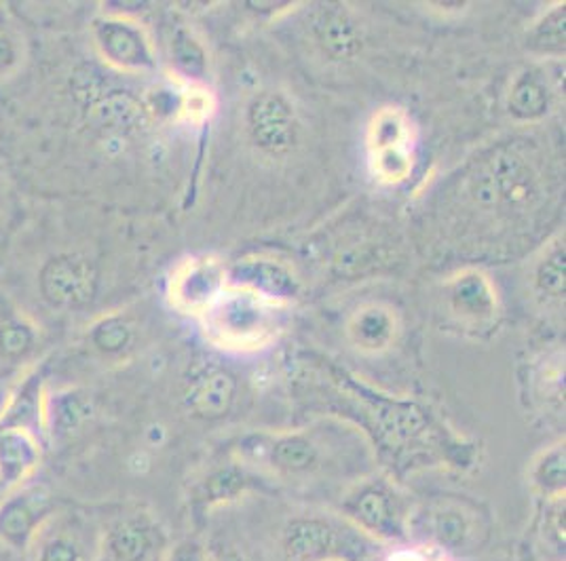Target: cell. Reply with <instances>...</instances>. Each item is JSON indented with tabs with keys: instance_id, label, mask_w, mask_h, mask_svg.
I'll return each instance as SVG.
<instances>
[{
	"instance_id": "1",
	"label": "cell",
	"mask_w": 566,
	"mask_h": 561,
	"mask_svg": "<svg viewBox=\"0 0 566 561\" xmlns=\"http://www.w3.org/2000/svg\"><path fill=\"white\" fill-rule=\"evenodd\" d=\"M235 461L290 490H347L373 473L366 444L338 426H307L275 435H252L237 445Z\"/></svg>"
},
{
	"instance_id": "2",
	"label": "cell",
	"mask_w": 566,
	"mask_h": 561,
	"mask_svg": "<svg viewBox=\"0 0 566 561\" xmlns=\"http://www.w3.org/2000/svg\"><path fill=\"white\" fill-rule=\"evenodd\" d=\"M273 561H380L382 547L334 509L287 511L266 538Z\"/></svg>"
},
{
	"instance_id": "3",
	"label": "cell",
	"mask_w": 566,
	"mask_h": 561,
	"mask_svg": "<svg viewBox=\"0 0 566 561\" xmlns=\"http://www.w3.org/2000/svg\"><path fill=\"white\" fill-rule=\"evenodd\" d=\"M287 306L229 283L218 303L197 321L213 349L252 357L280 342L287 328Z\"/></svg>"
},
{
	"instance_id": "4",
	"label": "cell",
	"mask_w": 566,
	"mask_h": 561,
	"mask_svg": "<svg viewBox=\"0 0 566 561\" xmlns=\"http://www.w3.org/2000/svg\"><path fill=\"white\" fill-rule=\"evenodd\" d=\"M340 387L347 398L354 399L359 414L375 433L380 449L389 452L391 461L401 467L417 463L421 454L429 456L438 449L436 424L421 405L403 399L387 398L361 387L352 378L340 380Z\"/></svg>"
},
{
	"instance_id": "5",
	"label": "cell",
	"mask_w": 566,
	"mask_h": 561,
	"mask_svg": "<svg viewBox=\"0 0 566 561\" xmlns=\"http://www.w3.org/2000/svg\"><path fill=\"white\" fill-rule=\"evenodd\" d=\"M332 509L382 549L410 542V519L415 505L408 494L387 475L373 470L357 479L347 490L340 491Z\"/></svg>"
},
{
	"instance_id": "6",
	"label": "cell",
	"mask_w": 566,
	"mask_h": 561,
	"mask_svg": "<svg viewBox=\"0 0 566 561\" xmlns=\"http://www.w3.org/2000/svg\"><path fill=\"white\" fill-rule=\"evenodd\" d=\"M486 523L475 507L454 498L431 500L415 507L410 519V542L423 544L431 551L457 560L468 555L484 542Z\"/></svg>"
},
{
	"instance_id": "7",
	"label": "cell",
	"mask_w": 566,
	"mask_h": 561,
	"mask_svg": "<svg viewBox=\"0 0 566 561\" xmlns=\"http://www.w3.org/2000/svg\"><path fill=\"white\" fill-rule=\"evenodd\" d=\"M417 134L400 106H382L368 120L366 152L370 173L385 187H396L415 171Z\"/></svg>"
},
{
	"instance_id": "8",
	"label": "cell",
	"mask_w": 566,
	"mask_h": 561,
	"mask_svg": "<svg viewBox=\"0 0 566 561\" xmlns=\"http://www.w3.org/2000/svg\"><path fill=\"white\" fill-rule=\"evenodd\" d=\"M102 561H164L171 547L166 523L144 507L99 519Z\"/></svg>"
},
{
	"instance_id": "9",
	"label": "cell",
	"mask_w": 566,
	"mask_h": 561,
	"mask_svg": "<svg viewBox=\"0 0 566 561\" xmlns=\"http://www.w3.org/2000/svg\"><path fill=\"white\" fill-rule=\"evenodd\" d=\"M92 43L99 60L123 74H150L157 68V47L150 32L129 13L108 11L97 15Z\"/></svg>"
},
{
	"instance_id": "10",
	"label": "cell",
	"mask_w": 566,
	"mask_h": 561,
	"mask_svg": "<svg viewBox=\"0 0 566 561\" xmlns=\"http://www.w3.org/2000/svg\"><path fill=\"white\" fill-rule=\"evenodd\" d=\"M24 558L28 561H102L99 519L81 509H55Z\"/></svg>"
},
{
	"instance_id": "11",
	"label": "cell",
	"mask_w": 566,
	"mask_h": 561,
	"mask_svg": "<svg viewBox=\"0 0 566 561\" xmlns=\"http://www.w3.org/2000/svg\"><path fill=\"white\" fill-rule=\"evenodd\" d=\"M99 273L94 260L81 252L49 256L36 275L39 296L51 310L76 313L94 303Z\"/></svg>"
},
{
	"instance_id": "12",
	"label": "cell",
	"mask_w": 566,
	"mask_h": 561,
	"mask_svg": "<svg viewBox=\"0 0 566 561\" xmlns=\"http://www.w3.org/2000/svg\"><path fill=\"white\" fill-rule=\"evenodd\" d=\"M229 287V266L213 254L185 257L167 280V303L187 317L199 319Z\"/></svg>"
},
{
	"instance_id": "13",
	"label": "cell",
	"mask_w": 566,
	"mask_h": 561,
	"mask_svg": "<svg viewBox=\"0 0 566 561\" xmlns=\"http://www.w3.org/2000/svg\"><path fill=\"white\" fill-rule=\"evenodd\" d=\"M55 509L57 505L53 494L36 479L0 494V549L25 555L32 540Z\"/></svg>"
},
{
	"instance_id": "14",
	"label": "cell",
	"mask_w": 566,
	"mask_h": 561,
	"mask_svg": "<svg viewBox=\"0 0 566 561\" xmlns=\"http://www.w3.org/2000/svg\"><path fill=\"white\" fill-rule=\"evenodd\" d=\"M264 486L266 481L259 473L239 461L212 468L190 486V515L195 521H208L212 515L231 509Z\"/></svg>"
},
{
	"instance_id": "15",
	"label": "cell",
	"mask_w": 566,
	"mask_h": 561,
	"mask_svg": "<svg viewBox=\"0 0 566 561\" xmlns=\"http://www.w3.org/2000/svg\"><path fill=\"white\" fill-rule=\"evenodd\" d=\"M248 134L260 152L287 155L298 140V117L280 92H260L248 106Z\"/></svg>"
},
{
	"instance_id": "16",
	"label": "cell",
	"mask_w": 566,
	"mask_h": 561,
	"mask_svg": "<svg viewBox=\"0 0 566 561\" xmlns=\"http://www.w3.org/2000/svg\"><path fill=\"white\" fill-rule=\"evenodd\" d=\"M537 197V178L520 155L501 152L496 155L486 171L475 180V199L482 205H505L526 208Z\"/></svg>"
},
{
	"instance_id": "17",
	"label": "cell",
	"mask_w": 566,
	"mask_h": 561,
	"mask_svg": "<svg viewBox=\"0 0 566 561\" xmlns=\"http://www.w3.org/2000/svg\"><path fill=\"white\" fill-rule=\"evenodd\" d=\"M450 315L459 326L470 329L493 328L499 319L495 283L480 271H463L447 283Z\"/></svg>"
},
{
	"instance_id": "18",
	"label": "cell",
	"mask_w": 566,
	"mask_h": 561,
	"mask_svg": "<svg viewBox=\"0 0 566 561\" xmlns=\"http://www.w3.org/2000/svg\"><path fill=\"white\" fill-rule=\"evenodd\" d=\"M48 447V440L30 428L0 424V494L32 481Z\"/></svg>"
},
{
	"instance_id": "19",
	"label": "cell",
	"mask_w": 566,
	"mask_h": 561,
	"mask_svg": "<svg viewBox=\"0 0 566 561\" xmlns=\"http://www.w3.org/2000/svg\"><path fill=\"white\" fill-rule=\"evenodd\" d=\"M43 345L34 319L13 308H0V380H18L32 370Z\"/></svg>"
},
{
	"instance_id": "20",
	"label": "cell",
	"mask_w": 566,
	"mask_h": 561,
	"mask_svg": "<svg viewBox=\"0 0 566 561\" xmlns=\"http://www.w3.org/2000/svg\"><path fill=\"white\" fill-rule=\"evenodd\" d=\"M182 399L192 419L220 421L235 405L237 378L220 366H203L189 375Z\"/></svg>"
},
{
	"instance_id": "21",
	"label": "cell",
	"mask_w": 566,
	"mask_h": 561,
	"mask_svg": "<svg viewBox=\"0 0 566 561\" xmlns=\"http://www.w3.org/2000/svg\"><path fill=\"white\" fill-rule=\"evenodd\" d=\"M400 315L385 303H364L347 319V340L361 354L389 351L400 336Z\"/></svg>"
},
{
	"instance_id": "22",
	"label": "cell",
	"mask_w": 566,
	"mask_h": 561,
	"mask_svg": "<svg viewBox=\"0 0 566 561\" xmlns=\"http://www.w3.org/2000/svg\"><path fill=\"white\" fill-rule=\"evenodd\" d=\"M229 283L290 305L298 294L296 275L275 257H245L229 268Z\"/></svg>"
},
{
	"instance_id": "23",
	"label": "cell",
	"mask_w": 566,
	"mask_h": 561,
	"mask_svg": "<svg viewBox=\"0 0 566 561\" xmlns=\"http://www.w3.org/2000/svg\"><path fill=\"white\" fill-rule=\"evenodd\" d=\"M94 414L92 399L78 389H49L45 401L48 444H64L74 437Z\"/></svg>"
},
{
	"instance_id": "24",
	"label": "cell",
	"mask_w": 566,
	"mask_h": 561,
	"mask_svg": "<svg viewBox=\"0 0 566 561\" xmlns=\"http://www.w3.org/2000/svg\"><path fill=\"white\" fill-rule=\"evenodd\" d=\"M313 34L319 47L324 49V53H328L332 60L338 62L352 60L361 47L359 32L352 18L336 7L319 11V15L313 22Z\"/></svg>"
},
{
	"instance_id": "25",
	"label": "cell",
	"mask_w": 566,
	"mask_h": 561,
	"mask_svg": "<svg viewBox=\"0 0 566 561\" xmlns=\"http://www.w3.org/2000/svg\"><path fill=\"white\" fill-rule=\"evenodd\" d=\"M85 342L104 361H118L134 351L136 329L127 317L118 313H108L95 319L94 324L87 328Z\"/></svg>"
},
{
	"instance_id": "26",
	"label": "cell",
	"mask_w": 566,
	"mask_h": 561,
	"mask_svg": "<svg viewBox=\"0 0 566 561\" xmlns=\"http://www.w3.org/2000/svg\"><path fill=\"white\" fill-rule=\"evenodd\" d=\"M535 553L539 561H566L565 498L539 500Z\"/></svg>"
},
{
	"instance_id": "27",
	"label": "cell",
	"mask_w": 566,
	"mask_h": 561,
	"mask_svg": "<svg viewBox=\"0 0 566 561\" xmlns=\"http://www.w3.org/2000/svg\"><path fill=\"white\" fill-rule=\"evenodd\" d=\"M528 486L539 500H558L566 494L565 444L549 445L531 463Z\"/></svg>"
},
{
	"instance_id": "28",
	"label": "cell",
	"mask_w": 566,
	"mask_h": 561,
	"mask_svg": "<svg viewBox=\"0 0 566 561\" xmlns=\"http://www.w3.org/2000/svg\"><path fill=\"white\" fill-rule=\"evenodd\" d=\"M507 106L512 117L522 123H533L545 117L549 108V95L542 78L535 72H522L510 89Z\"/></svg>"
},
{
	"instance_id": "29",
	"label": "cell",
	"mask_w": 566,
	"mask_h": 561,
	"mask_svg": "<svg viewBox=\"0 0 566 561\" xmlns=\"http://www.w3.org/2000/svg\"><path fill=\"white\" fill-rule=\"evenodd\" d=\"M171 62L180 76L187 78V83L199 85L208 72V53L203 45L195 39L189 28L178 25L171 34Z\"/></svg>"
},
{
	"instance_id": "30",
	"label": "cell",
	"mask_w": 566,
	"mask_h": 561,
	"mask_svg": "<svg viewBox=\"0 0 566 561\" xmlns=\"http://www.w3.org/2000/svg\"><path fill=\"white\" fill-rule=\"evenodd\" d=\"M24 60V34L7 15V11H0V81H7L20 72Z\"/></svg>"
},
{
	"instance_id": "31",
	"label": "cell",
	"mask_w": 566,
	"mask_h": 561,
	"mask_svg": "<svg viewBox=\"0 0 566 561\" xmlns=\"http://www.w3.org/2000/svg\"><path fill=\"white\" fill-rule=\"evenodd\" d=\"M528 47L537 53H565V7H554L545 13L528 36Z\"/></svg>"
},
{
	"instance_id": "32",
	"label": "cell",
	"mask_w": 566,
	"mask_h": 561,
	"mask_svg": "<svg viewBox=\"0 0 566 561\" xmlns=\"http://www.w3.org/2000/svg\"><path fill=\"white\" fill-rule=\"evenodd\" d=\"M535 285L549 298L565 296V247L556 245L552 252L543 256L535 271Z\"/></svg>"
},
{
	"instance_id": "33",
	"label": "cell",
	"mask_w": 566,
	"mask_h": 561,
	"mask_svg": "<svg viewBox=\"0 0 566 561\" xmlns=\"http://www.w3.org/2000/svg\"><path fill=\"white\" fill-rule=\"evenodd\" d=\"M216 113V97L206 85L189 83L180 94L178 102V118L192 125H203Z\"/></svg>"
},
{
	"instance_id": "34",
	"label": "cell",
	"mask_w": 566,
	"mask_h": 561,
	"mask_svg": "<svg viewBox=\"0 0 566 561\" xmlns=\"http://www.w3.org/2000/svg\"><path fill=\"white\" fill-rule=\"evenodd\" d=\"M164 561H212L206 540L201 534H190V537L174 540L169 551H167L166 560Z\"/></svg>"
},
{
	"instance_id": "35",
	"label": "cell",
	"mask_w": 566,
	"mask_h": 561,
	"mask_svg": "<svg viewBox=\"0 0 566 561\" xmlns=\"http://www.w3.org/2000/svg\"><path fill=\"white\" fill-rule=\"evenodd\" d=\"M427 561H457L449 558V555H442V553H438V551H429V555H427Z\"/></svg>"
}]
</instances>
